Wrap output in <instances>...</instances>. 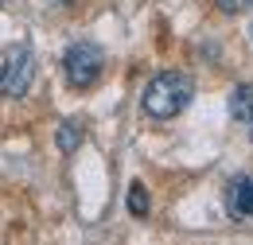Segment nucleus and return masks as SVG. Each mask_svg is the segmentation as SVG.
<instances>
[{
	"label": "nucleus",
	"instance_id": "nucleus-2",
	"mask_svg": "<svg viewBox=\"0 0 253 245\" xmlns=\"http://www.w3.org/2000/svg\"><path fill=\"white\" fill-rule=\"evenodd\" d=\"M101 66H105V51L97 47L94 39H78L70 43L63 55V74L74 90H90L97 78H101Z\"/></svg>",
	"mask_w": 253,
	"mask_h": 245
},
{
	"label": "nucleus",
	"instance_id": "nucleus-1",
	"mask_svg": "<svg viewBox=\"0 0 253 245\" xmlns=\"http://www.w3.org/2000/svg\"><path fill=\"white\" fill-rule=\"evenodd\" d=\"M191 97H195V82H191L187 74L164 70V74H156V78L144 86L140 109H144L152 121H171V117H179L191 105Z\"/></svg>",
	"mask_w": 253,
	"mask_h": 245
},
{
	"label": "nucleus",
	"instance_id": "nucleus-8",
	"mask_svg": "<svg viewBox=\"0 0 253 245\" xmlns=\"http://www.w3.org/2000/svg\"><path fill=\"white\" fill-rule=\"evenodd\" d=\"M214 4H218L222 12H246V8H250L253 0H214Z\"/></svg>",
	"mask_w": 253,
	"mask_h": 245
},
{
	"label": "nucleus",
	"instance_id": "nucleus-3",
	"mask_svg": "<svg viewBox=\"0 0 253 245\" xmlns=\"http://www.w3.org/2000/svg\"><path fill=\"white\" fill-rule=\"evenodd\" d=\"M35 78V59L28 47H20V51H12L8 59H4V66H0V93L4 97H24L28 93V86H32Z\"/></svg>",
	"mask_w": 253,
	"mask_h": 245
},
{
	"label": "nucleus",
	"instance_id": "nucleus-7",
	"mask_svg": "<svg viewBox=\"0 0 253 245\" xmlns=\"http://www.w3.org/2000/svg\"><path fill=\"white\" fill-rule=\"evenodd\" d=\"M148 206H152V203H148L144 183H132V187H128V214H132V218H144V214H148Z\"/></svg>",
	"mask_w": 253,
	"mask_h": 245
},
{
	"label": "nucleus",
	"instance_id": "nucleus-6",
	"mask_svg": "<svg viewBox=\"0 0 253 245\" xmlns=\"http://www.w3.org/2000/svg\"><path fill=\"white\" fill-rule=\"evenodd\" d=\"M55 140H59V152L70 156L82 140H86V128H82L78 121H63V124H59V132H55Z\"/></svg>",
	"mask_w": 253,
	"mask_h": 245
},
{
	"label": "nucleus",
	"instance_id": "nucleus-4",
	"mask_svg": "<svg viewBox=\"0 0 253 245\" xmlns=\"http://www.w3.org/2000/svg\"><path fill=\"white\" fill-rule=\"evenodd\" d=\"M226 214L234 218V222L253 218V179L250 175L230 179V187H226Z\"/></svg>",
	"mask_w": 253,
	"mask_h": 245
},
{
	"label": "nucleus",
	"instance_id": "nucleus-5",
	"mask_svg": "<svg viewBox=\"0 0 253 245\" xmlns=\"http://www.w3.org/2000/svg\"><path fill=\"white\" fill-rule=\"evenodd\" d=\"M230 117L234 121H253V86H234L230 90Z\"/></svg>",
	"mask_w": 253,
	"mask_h": 245
}]
</instances>
